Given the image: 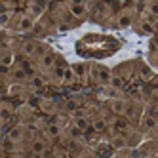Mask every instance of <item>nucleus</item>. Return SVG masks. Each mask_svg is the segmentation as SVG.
I'll list each match as a JSON object with an SVG mask.
<instances>
[{
	"mask_svg": "<svg viewBox=\"0 0 158 158\" xmlns=\"http://www.w3.org/2000/svg\"><path fill=\"white\" fill-rule=\"evenodd\" d=\"M95 76H97V80L103 82V84H107V82L110 80V73L105 69V67H99V69H95Z\"/></svg>",
	"mask_w": 158,
	"mask_h": 158,
	"instance_id": "f257e3e1",
	"label": "nucleus"
},
{
	"mask_svg": "<svg viewBox=\"0 0 158 158\" xmlns=\"http://www.w3.org/2000/svg\"><path fill=\"white\" fill-rule=\"evenodd\" d=\"M21 137H23V128H14L12 131L8 133V139L12 141V143H17V141H21Z\"/></svg>",
	"mask_w": 158,
	"mask_h": 158,
	"instance_id": "f03ea898",
	"label": "nucleus"
},
{
	"mask_svg": "<svg viewBox=\"0 0 158 158\" xmlns=\"http://www.w3.org/2000/svg\"><path fill=\"white\" fill-rule=\"evenodd\" d=\"M32 152L35 154H46V145H44V141H35L32 143Z\"/></svg>",
	"mask_w": 158,
	"mask_h": 158,
	"instance_id": "7ed1b4c3",
	"label": "nucleus"
},
{
	"mask_svg": "<svg viewBox=\"0 0 158 158\" xmlns=\"http://www.w3.org/2000/svg\"><path fill=\"white\" fill-rule=\"evenodd\" d=\"M32 27V19L31 17H23L21 19V23H19V31H29Z\"/></svg>",
	"mask_w": 158,
	"mask_h": 158,
	"instance_id": "20e7f679",
	"label": "nucleus"
},
{
	"mask_svg": "<svg viewBox=\"0 0 158 158\" xmlns=\"http://www.w3.org/2000/svg\"><path fill=\"white\" fill-rule=\"evenodd\" d=\"M112 109H114L118 114H122V112L126 110V105H124V101H114V103H112Z\"/></svg>",
	"mask_w": 158,
	"mask_h": 158,
	"instance_id": "39448f33",
	"label": "nucleus"
},
{
	"mask_svg": "<svg viewBox=\"0 0 158 158\" xmlns=\"http://www.w3.org/2000/svg\"><path fill=\"white\" fill-rule=\"evenodd\" d=\"M74 126H76L78 130L82 131V130H86V128H88V120H86V118H76V122H74Z\"/></svg>",
	"mask_w": 158,
	"mask_h": 158,
	"instance_id": "423d86ee",
	"label": "nucleus"
},
{
	"mask_svg": "<svg viewBox=\"0 0 158 158\" xmlns=\"http://www.w3.org/2000/svg\"><path fill=\"white\" fill-rule=\"evenodd\" d=\"M114 126H116V130H120V131H124V130H128L130 126H128V122L126 120H122V118H118L116 122H114Z\"/></svg>",
	"mask_w": 158,
	"mask_h": 158,
	"instance_id": "0eeeda50",
	"label": "nucleus"
},
{
	"mask_svg": "<svg viewBox=\"0 0 158 158\" xmlns=\"http://www.w3.org/2000/svg\"><path fill=\"white\" fill-rule=\"evenodd\" d=\"M145 128H147V130L156 128V120H154L152 116H147V118H145Z\"/></svg>",
	"mask_w": 158,
	"mask_h": 158,
	"instance_id": "6e6552de",
	"label": "nucleus"
},
{
	"mask_svg": "<svg viewBox=\"0 0 158 158\" xmlns=\"http://www.w3.org/2000/svg\"><path fill=\"white\" fill-rule=\"evenodd\" d=\"M48 133L52 135V137H57V135H59V126H55V124L48 126Z\"/></svg>",
	"mask_w": 158,
	"mask_h": 158,
	"instance_id": "1a4fd4ad",
	"label": "nucleus"
},
{
	"mask_svg": "<svg viewBox=\"0 0 158 158\" xmlns=\"http://www.w3.org/2000/svg\"><path fill=\"white\" fill-rule=\"evenodd\" d=\"M94 128H95L97 131H103V130L107 128V124H105V120H95V122H94Z\"/></svg>",
	"mask_w": 158,
	"mask_h": 158,
	"instance_id": "9d476101",
	"label": "nucleus"
},
{
	"mask_svg": "<svg viewBox=\"0 0 158 158\" xmlns=\"http://www.w3.org/2000/svg\"><path fill=\"white\" fill-rule=\"evenodd\" d=\"M73 14L74 15H82L84 14V6L82 4H73Z\"/></svg>",
	"mask_w": 158,
	"mask_h": 158,
	"instance_id": "9b49d317",
	"label": "nucleus"
},
{
	"mask_svg": "<svg viewBox=\"0 0 158 158\" xmlns=\"http://www.w3.org/2000/svg\"><path fill=\"white\" fill-rule=\"evenodd\" d=\"M14 76H15V80H25V71L23 69H15V73H14Z\"/></svg>",
	"mask_w": 158,
	"mask_h": 158,
	"instance_id": "f8f14e48",
	"label": "nucleus"
},
{
	"mask_svg": "<svg viewBox=\"0 0 158 158\" xmlns=\"http://www.w3.org/2000/svg\"><path fill=\"white\" fill-rule=\"evenodd\" d=\"M23 52H25L27 55H31L32 52H35V44H32V42H27L25 46H23Z\"/></svg>",
	"mask_w": 158,
	"mask_h": 158,
	"instance_id": "ddd939ff",
	"label": "nucleus"
},
{
	"mask_svg": "<svg viewBox=\"0 0 158 158\" xmlns=\"http://www.w3.org/2000/svg\"><path fill=\"white\" fill-rule=\"evenodd\" d=\"M112 145H114V147H124V145H126V139H122V137H116L114 141H112Z\"/></svg>",
	"mask_w": 158,
	"mask_h": 158,
	"instance_id": "4468645a",
	"label": "nucleus"
},
{
	"mask_svg": "<svg viewBox=\"0 0 158 158\" xmlns=\"http://www.w3.org/2000/svg\"><path fill=\"white\" fill-rule=\"evenodd\" d=\"M120 25H122V27H126V25H130V17H126V15H124V17L120 19Z\"/></svg>",
	"mask_w": 158,
	"mask_h": 158,
	"instance_id": "2eb2a0df",
	"label": "nucleus"
},
{
	"mask_svg": "<svg viewBox=\"0 0 158 158\" xmlns=\"http://www.w3.org/2000/svg\"><path fill=\"white\" fill-rule=\"evenodd\" d=\"M32 86H35V88H40V86H42V80H40V78H32Z\"/></svg>",
	"mask_w": 158,
	"mask_h": 158,
	"instance_id": "dca6fc26",
	"label": "nucleus"
},
{
	"mask_svg": "<svg viewBox=\"0 0 158 158\" xmlns=\"http://www.w3.org/2000/svg\"><path fill=\"white\" fill-rule=\"evenodd\" d=\"M73 4H84V0H71Z\"/></svg>",
	"mask_w": 158,
	"mask_h": 158,
	"instance_id": "f3484780",
	"label": "nucleus"
}]
</instances>
